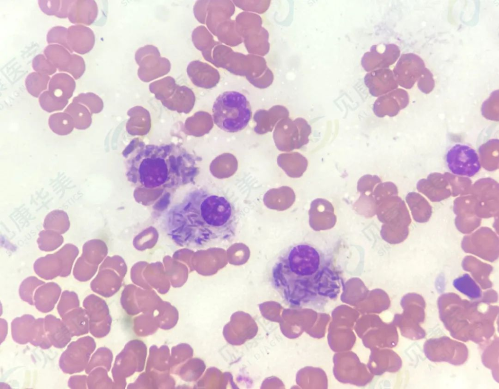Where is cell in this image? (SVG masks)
<instances>
[{"label":"cell","instance_id":"6da1fadb","mask_svg":"<svg viewBox=\"0 0 499 389\" xmlns=\"http://www.w3.org/2000/svg\"><path fill=\"white\" fill-rule=\"evenodd\" d=\"M238 213L226 197L194 189L166 215V229L178 245L190 248L217 245L236 235Z\"/></svg>","mask_w":499,"mask_h":389},{"label":"cell","instance_id":"7a4b0ae2","mask_svg":"<svg viewBox=\"0 0 499 389\" xmlns=\"http://www.w3.org/2000/svg\"><path fill=\"white\" fill-rule=\"evenodd\" d=\"M125 166L128 181L146 189L175 188L192 182L198 173L194 156L174 144L138 145Z\"/></svg>","mask_w":499,"mask_h":389},{"label":"cell","instance_id":"3957f363","mask_svg":"<svg viewBox=\"0 0 499 389\" xmlns=\"http://www.w3.org/2000/svg\"><path fill=\"white\" fill-rule=\"evenodd\" d=\"M333 265L319 249L307 243L293 244L282 252L271 271L275 287L286 296L313 285L333 283L337 276Z\"/></svg>","mask_w":499,"mask_h":389},{"label":"cell","instance_id":"277c9868","mask_svg":"<svg viewBox=\"0 0 499 389\" xmlns=\"http://www.w3.org/2000/svg\"><path fill=\"white\" fill-rule=\"evenodd\" d=\"M212 111L214 123L221 130L230 133L244 130L252 116L247 97L234 91L220 94L213 103Z\"/></svg>","mask_w":499,"mask_h":389},{"label":"cell","instance_id":"5b68a950","mask_svg":"<svg viewBox=\"0 0 499 389\" xmlns=\"http://www.w3.org/2000/svg\"><path fill=\"white\" fill-rule=\"evenodd\" d=\"M444 162L447 169L457 176L471 177L481 168L476 149L463 143H456L448 147L445 153Z\"/></svg>","mask_w":499,"mask_h":389},{"label":"cell","instance_id":"8992f818","mask_svg":"<svg viewBox=\"0 0 499 389\" xmlns=\"http://www.w3.org/2000/svg\"><path fill=\"white\" fill-rule=\"evenodd\" d=\"M135 60L139 66L138 76L145 82L165 75L171 69L169 59L161 57L157 48L152 45L139 48L135 52Z\"/></svg>","mask_w":499,"mask_h":389},{"label":"cell","instance_id":"52a82bcc","mask_svg":"<svg viewBox=\"0 0 499 389\" xmlns=\"http://www.w3.org/2000/svg\"><path fill=\"white\" fill-rule=\"evenodd\" d=\"M70 53L59 44L49 45L44 50L46 57L59 72H67L77 80L85 72V63L81 56Z\"/></svg>","mask_w":499,"mask_h":389},{"label":"cell","instance_id":"ba28073f","mask_svg":"<svg viewBox=\"0 0 499 389\" xmlns=\"http://www.w3.org/2000/svg\"><path fill=\"white\" fill-rule=\"evenodd\" d=\"M425 68V63L420 56L408 53L401 56L393 73L398 85L409 89L417 82Z\"/></svg>","mask_w":499,"mask_h":389},{"label":"cell","instance_id":"9c48e42d","mask_svg":"<svg viewBox=\"0 0 499 389\" xmlns=\"http://www.w3.org/2000/svg\"><path fill=\"white\" fill-rule=\"evenodd\" d=\"M399 47L394 44H384L383 51L379 44L372 45L370 51L365 52L361 59L364 70L369 72L379 69L388 68L397 60L400 56Z\"/></svg>","mask_w":499,"mask_h":389},{"label":"cell","instance_id":"30bf717a","mask_svg":"<svg viewBox=\"0 0 499 389\" xmlns=\"http://www.w3.org/2000/svg\"><path fill=\"white\" fill-rule=\"evenodd\" d=\"M364 82L369 93L375 97L386 94L398 87L393 71L389 68L368 72L364 77Z\"/></svg>","mask_w":499,"mask_h":389},{"label":"cell","instance_id":"8fae6325","mask_svg":"<svg viewBox=\"0 0 499 389\" xmlns=\"http://www.w3.org/2000/svg\"><path fill=\"white\" fill-rule=\"evenodd\" d=\"M67 40L73 52L84 55L93 48L95 37L90 28L83 25H74L68 28Z\"/></svg>","mask_w":499,"mask_h":389},{"label":"cell","instance_id":"7c38bea8","mask_svg":"<svg viewBox=\"0 0 499 389\" xmlns=\"http://www.w3.org/2000/svg\"><path fill=\"white\" fill-rule=\"evenodd\" d=\"M98 14L96 2L92 0H74L70 9L68 19L74 24H92Z\"/></svg>","mask_w":499,"mask_h":389},{"label":"cell","instance_id":"4fadbf2b","mask_svg":"<svg viewBox=\"0 0 499 389\" xmlns=\"http://www.w3.org/2000/svg\"><path fill=\"white\" fill-rule=\"evenodd\" d=\"M48 86V91L53 96L68 100L73 96L76 82L68 74L60 73L52 77Z\"/></svg>","mask_w":499,"mask_h":389},{"label":"cell","instance_id":"5bb4252c","mask_svg":"<svg viewBox=\"0 0 499 389\" xmlns=\"http://www.w3.org/2000/svg\"><path fill=\"white\" fill-rule=\"evenodd\" d=\"M212 68L209 64L199 60L192 61L188 64L187 73L192 83L196 86L210 88L212 87L210 76Z\"/></svg>","mask_w":499,"mask_h":389},{"label":"cell","instance_id":"9a60e30c","mask_svg":"<svg viewBox=\"0 0 499 389\" xmlns=\"http://www.w3.org/2000/svg\"><path fill=\"white\" fill-rule=\"evenodd\" d=\"M88 315L81 308L73 310L63 317V322L72 335L86 333L88 330Z\"/></svg>","mask_w":499,"mask_h":389},{"label":"cell","instance_id":"2e32d148","mask_svg":"<svg viewBox=\"0 0 499 389\" xmlns=\"http://www.w3.org/2000/svg\"><path fill=\"white\" fill-rule=\"evenodd\" d=\"M73 119L74 127L80 130L88 128L92 123V114L84 105L72 102L64 111Z\"/></svg>","mask_w":499,"mask_h":389},{"label":"cell","instance_id":"e0dca14e","mask_svg":"<svg viewBox=\"0 0 499 389\" xmlns=\"http://www.w3.org/2000/svg\"><path fill=\"white\" fill-rule=\"evenodd\" d=\"M48 125L53 132L59 135L70 134L74 127L73 119L64 112L51 114L49 118Z\"/></svg>","mask_w":499,"mask_h":389},{"label":"cell","instance_id":"ac0fdd59","mask_svg":"<svg viewBox=\"0 0 499 389\" xmlns=\"http://www.w3.org/2000/svg\"><path fill=\"white\" fill-rule=\"evenodd\" d=\"M74 0H42L38 1L41 10L49 16H55L59 18L68 17L70 9Z\"/></svg>","mask_w":499,"mask_h":389},{"label":"cell","instance_id":"d6986e66","mask_svg":"<svg viewBox=\"0 0 499 389\" xmlns=\"http://www.w3.org/2000/svg\"><path fill=\"white\" fill-rule=\"evenodd\" d=\"M50 79L49 75L37 72L31 73L25 79L27 91L34 97H38L41 93L47 89Z\"/></svg>","mask_w":499,"mask_h":389},{"label":"cell","instance_id":"ffe728a7","mask_svg":"<svg viewBox=\"0 0 499 389\" xmlns=\"http://www.w3.org/2000/svg\"><path fill=\"white\" fill-rule=\"evenodd\" d=\"M38 101L41 108L48 112L62 110L68 103V100L53 96L49 91L43 92Z\"/></svg>","mask_w":499,"mask_h":389},{"label":"cell","instance_id":"44dd1931","mask_svg":"<svg viewBox=\"0 0 499 389\" xmlns=\"http://www.w3.org/2000/svg\"><path fill=\"white\" fill-rule=\"evenodd\" d=\"M73 102L84 105L89 109L91 114L99 112L103 108L101 99L91 92L79 94L73 98Z\"/></svg>","mask_w":499,"mask_h":389},{"label":"cell","instance_id":"7402d4cb","mask_svg":"<svg viewBox=\"0 0 499 389\" xmlns=\"http://www.w3.org/2000/svg\"><path fill=\"white\" fill-rule=\"evenodd\" d=\"M177 85L173 77L167 76L150 84L149 89L159 97L161 94L173 93Z\"/></svg>","mask_w":499,"mask_h":389},{"label":"cell","instance_id":"603a6c76","mask_svg":"<svg viewBox=\"0 0 499 389\" xmlns=\"http://www.w3.org/2000/svg\"><path fill=\"white\" fill-rule=\"evenodd\" d=\"M72 344L74 347L73 343ZM74 348L75 350H73V347L70 345L62 355L70 356L71 362L82 363L81 364L85 368L89 359L91 353L94 349H90L86 351V349L89 348V347H87L86 348L85 347L81 346Z\"/></svg>","mask_w":499,"mask_h":389},{"label":"cell","instance_id":"cb8c5ba5","mask_svg":"<svg viewBox=\"0 0 499 389\" xmlns=\"http://www.w3.org/2000/svg\"><path fill=\"white\" fill-rule=\"evenodd\" d=\"M68 29L61 26L51 28L47 34V41L49 44L56 43L66 48L69 52H73L70 48L67 40Z\"/></svg>","mask_w":499,"mask_h":389},{"label":"cell","instance_id":"d4e9b609","mask_svg":"<svg viewBox=\"0 0 499 389\" xmlns=\"http://www.w3.org/2000/svg\"><path fill=\"white\" fill-rule=\"evenodd\" d=\"M32 67L37 73L52 75L57 72L56 67L43 55L36 56L32 61Z\"/></svg>","mask_w":499,"mask_h":389},{"label":"cell","instance_id":"484cf974","mask_svg":"<svg viewBox=\"0 0 499 389\" xmlns=\"http://www.w3.org/2000/svg\"><path fill=\"white\" fill-rule=\"evenodd\" d=\"M435 81L433 74L427 68H425L422 74L417 81L419 89L424 93H428L432 91L435 87Z\"/></svg>","mask_w":499,"mask_h":389}]
</instances>
